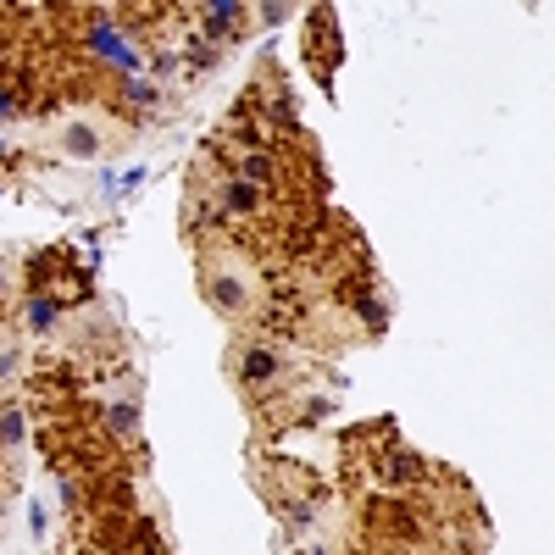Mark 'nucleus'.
<instances>
[{
    "instance_id": "obj_9",
    "label": "nucleus",
    "mask_w": 555,
    "mask_h": 555,
    "mask_svg": "<svg viewBox=\"0 0 555 555\" xmlns=\"http://www.w3.org/2000/svg\"><path fill=\"white\" fill-rule=\"evenodd\" d=\"M12 117H23V101L12 83H0V122H12Z\"/></svg>"
},
{
    "instance_id": "obj_10",
    "label": "nucleus",
    "mask_w": 555,
    "mask_h": 555,
    "mask_svg": "<svg viewBox=\"0 0 555 555\" xmlns=\"http://www.w3.org/2000/svg\"><path fill=\"white\" fill-rule=\"evenodd\" d=\"M0 289H7V278H0Z\"/></svg>"
},
{
    "instance_id": "obj_7",
    "label": "nucleus",
    "mask_w": 555,
    "mask_h": 555,
    "mask_svg": "<svg viewBox=\"0 0 555 555\" xmlns=\"http://www.w3.org/2000/svg\"><path fill=\"white\" fill-rule=\"evenodd\" d=\"M17 444H23V411L0 405V450H17Z\"/></svg>"
},
{
    "instance_id": "obj_5",
    "label": "nucleus",
    "mask_w": 555,
    "mask_h": 555,
    "mask_svg": "<svg viewBox=\"0 0 555 555\" xmlns=\"http://www.w3.org/2000/svg\"><path fill=\"white\" fill-rule=\"evenodd\" d=\"M339 51H345V39H339V23L328 7H317L306 17V62L317 67V83L328 89L334 83V67H339Z\"/></svg>"
},
{
    "instance_id": "obj_2",
    "label": "nucleus",
    "mask_w": 555,
    "mask_h": 555,
    "mask_svg": "<svg viewBox=\"0 0 555 555\" xmlns=\"http://www.w3.org/2000/svg\"><path fill=\"white\" fill-rule=\"evenodd\" d=\"M228 373H234L245 400H261V395H278L289 384V361L267 334H240L234 350H228Z\"/></svg>"
},
{
    "instance_id": "obj_1",
    "label": "nucleus",
    "mask_w": 555,
    "mask_h": 555,
    "mask_svg": "<svg viewBox=\"0 0 555 555\" xmlns=\"http://www.w3.org/2000/svg\"><path fill=\"white\" fill-rule=\"evenodd\" d=\"M195 267H201V295H206V306L217 311V317H228V322H256L261 311H267V278H261V267H256V256H245L240 250V240H201V250H195Z\"/></svg>"
},
{
    "instance_id": "obj_6",
    "label": "nucleus",
    "mask_w": 555,
    "mask_h": 555,
    "mask_svg": "<svg viewBox=\"0 0 555 555\" xmlns=\"http://www.w3.org/2000/svg\"><path fill=\"white\" fill-rule=\"evenodd\" d=\"M56 322H62V306H56V300L28 295V306H23V328H28V334H51Z\"/></svg>"
},
{
    "instance_id": "obj_3",
    "label": "nucleus",
    "mask_w": 555,
    "mask_h": 555,
    "mask_svg": "<svg viewBox=\"0 0 555 555\" xmlns=\"http://www.w3.org/2000/svg\"><path fill=\"white\" fill-rule=\"evenodd\" d=\"M117 139H122V133L106 122V112H73V117L56 122L51 145H56V156H67V162H89V156L112 151Z\"/></svg>"
},
{
    "instance_id": "obj_8",
    "label": "nucleus",
    "mask_w": 555,
    "mask_h": 555,
    "mask_svg": "<svg viewBox=\"0 0 555 555\" xmlns=\"http://www.w3.org/2000/svg\"><path fill=\"white\" fill-rule=\"evenodd\" d=\"M17 378V334H0V384Z\"/></svg>"
},
{
    "instance_id": "obj_4",
    "label": "nucleus",
    "mask_w": 555,
    "mask_h": 555,
    "mask_svg": "<svg viewBox=\"0 0 555 555\" xmlns=\"http://www.w3.org/2000/svg\"><path fill=\"white\" fill-rule=\"evenodd\" d=\"M28 289L44 295V300H56V306H67V300H78L89 289V278L78 272V261L67 250H44V256L28 261Z\"/></svg>"
}]
</instances>
